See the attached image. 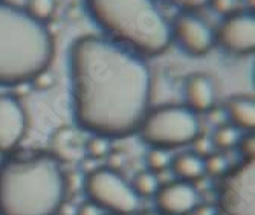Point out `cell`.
Listing matches in <instances>:
<instances>
[{
    "label": "cell",
    "instance_id": "cell-2",
    "mask_svg": "<svg viewBox=\"0 0 255 215\" xmlns=\"http://www.w3.org/2000/svg\"><path fill=\"white\" fill-rule=\"evenodd\" d=\"M67 196V176L49 153L6 154L0 162V215H57Z\"/></svg>",
    "mask_w": 255,
    "mask_h": 215
},
{
    "label": "cell",
    "instance_id": "cell-23",
    "mask_svg": "<svg viewBox=\"0 0 255 215\" xmlns=\"http://www.w3.org/2000/svg\"><path fill=\"white\" fill-rule=\"evenodd\" d=\"M237 147H239L242 156L245 157V160L255 159V136H254V133L248 131L246 134H242Z\"/></svg>",
    "mask_w": 255,
    "mask_h": 215
},
{
    "label": "cell",
    "instance_id": "cell-19",
    "mask_svg": "<svg viewBox=\"0 0 255 215\" xmlns=\"http://www.w3.org/2000/svg\"><path fill=\"white\" fill-rule=\"evenodd\" d=\"M171 163V156L168 154L167 150H160V148H150V151L145 156V165L147 170L157 174L160 171H165L170 168Z\"/></svg>",
    "mask_w": 255,
    "mask_h": 215
},
{
    "label": "cell",
    "instance_id": "cell-5",
    "mask_svg": "<svg viewBox=\"0 0 255 215\" xmlns=\"http://www.w3.org/2000/svg\"><path fill=\"white\" fill-rule=\"evenodd\" d=\"M137 133L151 148L168 151L193 143L200 134V119L187 106L167 104L150 108Z\"/></svg>",
    "mask_w": 255,
    "mask_h": 215
},
{
    "label": "cell",
    "instance_id": "cell-16",
    "mask_svg": "<svg viewBox=\"0 0 255 215\" xmlns=\"http://www.w3.org/2000/svg\"><path fill=\"white\" fill-rule=\"evenodd\" d=\"M131 188L136 193V196L139 199H150L154 197V194L159 189V180L157 176L148 170L139 171L137 174H134L133 182H131Z\"/></svg>",
    "mask_w": 255,
    "mask_h": 215
},
{
    "label": "cell",
    "instance_id": "cell-20",
    "mask_svg": "<svg viewBox=\"0 0 255 215\" xmlns=\"http://www.w3.org/2000/svg\"><path fill=\"white\" fill-rule=\"evenodd\" d=\"M203 165H205V174L213 176V177H222L229 170L226 156L222 153H216V151L203 159Z\"/></svg>",
    "mask_w": 255,
    "mask_h": 215
},
{
    "label": "cell",
    "instance_id": "cell-11",
    "mask_svg": "<svg viewBox=\"0 0 255 215\" xmlns=\"http://www.w3.org/2000/svg\"><path fill=\"white\" fill-rule=\"evenodd\" d=\"M154 202L162 215H187L197 208L199 193L190 182L176 180L159 186Z\"/></svg>",
    "mask_w": 255,
    "mask_h": 215
},
{
    "label": "cell",
    "instance_id": "cell-10",
    "mask_svg": "<svg viewBox=\"0 0 255 215\" xmlns=\"http://www.w3.org/2000/svg\"><path fill=\"white\" fill-rule=\"evenodd\" d=\"M28 131V113L12 93H0V154L14 153Z\"/></svg>",
    "mask_w": 255,
    "mask_h": 215
},
{
    "label": "cell",
    "instance_id": "cell-29",
    "mask_svg": "<svg viewBox=\"0 0 255 215\" xmlns=\"http://www.w3.org/2000/svg\"><path fill=\"white\" fill-rule=\"evenodd\" d=\"M248 11H252L254 12V8H255V0H243Z\"/></svg>",
    "mask_w": 255,
    "mask_h": 215
},
{
    "label": "cell",
    "instance_id": "cell-17",
    "mask_svg": "<svg viewBox=\"0 0 255 215\" xmlns=\"http://www.w3.org/2000/svg\"><path fill=\"white\" fill-rule=\"evenodd\" d=\"M23 8L35 20L46 23L51 20L55 12L57 0H26V5Z\"/></svg>",
    "mask_w": 255,
    "mask_h": 215
},
{
    "label": "cell",
    "instance_id": "cell-14",
    "mask_svg": "<svg viewBox=\"0 0 255 215\" xmlns=\"http://www.w3.org/2000/svg\"><path fill=\"white\" fill-rule=\"evenodd\" d=\"M170 168L173 170L174 176L179 177V180L190 183L205 174L203 157L197 156L193 151H185L177 154L176 157H171Z\"/></svg>",
    "mask_w": 255,
    "mask_h": 215
},
{
    "label": "cell",
    "instance_id": "cell-13",
    "mask_svg": "<svg viewBox=\"0 0 255 215\" xmlns=\"http://www.w3.org/2000/svg\"><path fill=\"white\" fill-rule=\"evenodd\" d=\"M226 117L229 124H233L239 130L252 131L255 127V101L252 97L246 95H234L225 106Z\"/></svg>",
    "mask_w": 255,
    "mask_h": 215
},
{
    "label": "cell",
    "instance_id": "cell-26",
    "mask_svg": "<svg viewBox=\"0 0 255 215\" xmlns=\"http://www.w3.org/2000/svg\"><path fill=\"white\" fill-rule=\"evenodd\" d=\"M208 116H210V122L214 124L216 127L222 125V124H226V111H225V107L223 108H219V107H213L211 110H208L206 111Z\"/></svg>",
    "mask_w": 255,
    "mask_h": 215
},
{
    "label": "cell",
    "instance_id": "cell-7",
    "mask_svg": "<svg viewBox=\"0 0 255 215\" xmlns=\"http://www.w3.org/2000/svg\"><path fill=\"white\" fill-rule=\"evenodd\" d=\"M220 179L219 212L223 215H255V159L243 160Z\"/></svg>",
    "mask_w": 255,
    "mask_h": 215
},
{
    "label": "cell",
    "instance_id": "cell-8",
    "mask_svg": "<svg viewBox=\"0 0 255 215\" xmlns=\"http://www.w3.org/2000/svg\"><path fill=\"white\" fill-rule=\"evenodd\" d=\"M216 43L233 55H249L255 49V15L252 11H237L223 17L216 31Z\"/></svg>",
    "mask_w": 255,
    "mask_h": 215
},
{
    "label": "cell",
    "instance_id": "cell-9",
    "mask_svg": "<svg viewBox=\"0 0 255 215\" xmlns=\"http://www.w3.org/2000/svg\"><path fill=\"white\" fill-rule=\"evenodd\" d=\"M171 40H176L187 54L202 57L214 47L216 31L194 12H182L171 25Z\"/></svg>",
    "mask_w": 255,
    "mask_h": 215
},
{
    "label": "cell",
    "instance_id": "cell-25",
    "mask_svg": "<svg viewBox=\"0 0 255 215\" xmlns=\"http://www.w3.org/2000/svg\"><path fill=\"white\" fill-rule=\"evenodd\" d=\"M168 2L180 8L183 12H194L208 5V0H168Z\"/></svg>",
    "mask_w": 255,
    "mask_h": 215
},
{
    "label": "cell",
    "instance_id": "cell-18",
    "mask_svg": "<svg viewBox=\"0 0 255 215\" xmlns=\"http://www.w3.org/2000/svg\"><path fill=\"white\" fill-rule=\"evenodd\" d=\"M84 151L90 159H104L110 153V139L100 134H92L84 143Z\"/></svg>",
    "mask_w": 255,
    "mask_h": 215
},
{
    "label": "cell",
    "instance_id": "cell-28",
    "mask_svg": "<svg viewBox=\"0 0 255 215\" xmlns=\"http://www.w3.org/2000/svg\"><path fill=\"white\" fill-rule=\"evenodd\" d=\"M193 212L196 215H214L216 209L213 206H208V205H197V208Z\"/></svg>",
    "mask_w": 255,
    "mask_h": 215
},
{
    "label": "cell",
    "instance_id": "cell-31",
    "mask_svg": "<svg viewBox=\"0 0 255 215\" xmlns=\"http://www.w3.org/2000/svg\"><path fill=\"white\" fill-rule=\"evenodd\" d=\"M107 215H112V214H107Z\"/></svg>",
    "mask_w": 255,
    "mask_h": 215
},
{
    "label": "cell",
    "instance_id": "cell-22",
    "mask_svg": "<svg viewBox=\"0 0 255 215\" xmlns=\"http://www.w3.org/2000/svg\"><path fill=\"white\" fill-rule=\"evenodd\" d=\"M193 153H196L200 157H206L210 156L211 153H214V143L213 139L210 136H205V134H199L194 140H193Z\"/></svg>",
    "mask_w": 255,
    "mask_h": 215
},
{
    "label": "cell",
    "instance_id": "cell-30",
    "mask_svg": "<svg viewBox=\"0 0 255 215\" xmlns=\"http://www.w3.org/2000/svg\"><path fill=\"white\" fill-rule=\"evenodd\" d=\"M137 215H162L160 212H156V211H144L141 214H137Z\"/></svg>",
    "mask_w": 255,
    "mask_h": 215
},
{
    "label": "cell",
    "instance_id": "cell-24",
    "mask_svg": "<svg viewBox=\"0 0 255 215\" xmlns=\"http://www.w3.org/2000/svg\"><path fill=\"white\" fill-rule=\"evenodd\" d=\"M31 84L35 90H40V92L49 90L55 84V75L51 72V69H46V70L40 72V74L31 81Z\"/></svg>",
    "mask_w": 255,
    "mask_h": 215
},
{
    "label": "cell",
    "instance_id": "cell-4",
    "mask_svg": "<svg viewBox=\"0 0 255 215\" xmlns=\"http://www.w3.org/2000/svg\"><path fill=\"white\" fill-rule=\"evenodd\" d=\"M84 6L107 38L141 57L164 54L173 41L156 0H84Z\"/></svg>",
    "mask_w": 255,
    "mask_h": 215
},
{
    "label": "cell",
    "instance_id": "cell-3",
    "mask_svg": "<svg viewBox=\"0 0 255 215\" xmlns=\"http://www.w3.org/2000/svg\"><path fill=\"white\" fill-rule=\"evenodd\" d=\"M54 57L55 43L46 23L23 6L0 0V87L29 84L51 67Z\"/></svg>",
    "mask_w": 255,
    "mask_h": 215
},
{
    "label": "cell",
    "instance_id": "cell-6",
    "mask_svg": "<svg viewBox=\"0 0 255 215\" xmlns=\"http://www.w3.org/2000/svg\"><path fill=\"white\" fill-rule=\"evenodd\" d=\"M84 193L89 202L112 215H131L141 203L131 185L118 171L104 166L92 170L86 176Z\"/></svg>",
    "mask_w": 255,
    "mask_h": 215
},
{
    "label": "cell",
    "instance_id": "cell-1",
    "mask_svg": "<svg viewBox=\"0 0 255 215\" xmlns=\"http://www.w3.org/2000/svg\"><path fill=\"white\" fill-rule=\"evenodd\" d=\"M74 117L107 139L137 133L150 110L153 75L144 57L103 35L78 37L69 49Z\"/></svg>",
    "mask_w": 255,
    "mask_h": 215
},
{
    "label": "cell",
    "instance_id": "cell-12",
    "mask_svg": "<svg viewBox=\"0 0 255 215\" xmlns=\"http://www.w3.org/2000/svg\"><path fill=\"white\" fill-rule=\"evenodd\" d=\"M183 93L187 107L194 113H206L216 106L217 87L213 77L206 74H193L183 84Z\"/></svg>",
    "mask_w": 255,
    "mask_h": 215
},
{
    "label": "cell",
    "instance_id": "cell-15",
    "mask_svg": "<svg viewBox=\"0 0 255 215\" xmlns=\"http://www.w3.org/2000/svg\"><path fill=\"white\" fill-rule=\"evenodd\" d=\"M242 137V130L234 127L233 124H222L216 127L211 139L214 143V148L220 151H228L237 147V143Z\"/></svg>",
    "mask_w": 255,
    "mask_h": 215
},
{
    "label": "cell",
    "instance_id": "cell-21",
    "mask_svg": "<svg viewBox=\"0 0 255 215\" xmlns=\"http://www.w3.org/2000/svg\"><path fill=\"white\" fill-rule=\"evenodd\" d=\"M208 5L211 6V9L214 12H217L219 15H223V17L240 11L239 9L240 0H208Z\"/></svg>",
    "mask_w": 255,
    "mask_h": 215
},
{
    "label": "cell",
    "instance_id": "cell-27",
    "mask_svg": "<svg viewBox=\"0 0 255 215\" xmlns=\"http://www.w3.org/2000/svg\"><path fill=\"white\" fill-rule=\"evenodd\" d=\"M77 215H104V212L95 205V203H92L89 200L83 202L78 209H77Z\"/></svg>",
    "mask_w": 255,
    "mask_h": 215
}]
</instances>
